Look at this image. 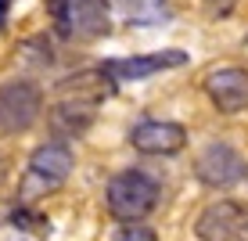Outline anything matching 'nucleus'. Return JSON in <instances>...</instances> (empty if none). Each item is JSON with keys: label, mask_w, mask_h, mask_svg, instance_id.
<instances>
[{"label": "nucleus", "mask_w": 248, "mask_h": 241, "mask_svg": "<svg viewBox=\"0 0 248 241\" xmlns=\"http://www.w3.org/2000/svg\"><path fill=\"white\" fill-rule=\"evenodd\" d=\"M105 198H108V212L115 220L137 223L158 205V184L148 173H140V169H126V173L112 177Z\"/></svg>", "instance_id": "obj_1"}, {"label": "nucleus", "mask_w": 248, "mask_h": 241, "mask_svg": "<svg viewBox=\"0 0 248 241\" xmlns=\"http://www.w3.org/2000/svg\"><path fill=\"white\" fill-rule=\"evenodd\" d=\"M72 166H76V159H72V148H68V144H62V141L40 144V148L29 155V173L22 180V198L32 202V198H40V194L58 191L68 180Z\"/></svg>", "instance_id": "obj_2"}, {"label": "nucleus", "mask_w": 248, "mask_h": 241, "mask_svg": "<svg viewBox=\"0 0 248 241\" xmlns=\"http://www.w3.org/2000/svg\"><path fill=\"white\" fill-rule=\"evenodd\" d=\"M44 112V94L29 80H11L0 87V133H25Z\"/></svg>", "instance_id": "obj_3"}, {"label": "nucleus", "mask_w": 248, "mask_h": 241, "mask_svg": "<svg viewBox=\"0 0 248 241\" xmlns=\"http://www.w3.org/2000/svg\"><path fill=\"white\" fill-rule=\"evenodd\" d=\"M194 177H198L205 187L227 191V187L241 184L248 177V162H245V155L237 148L216 141V144H209V148H202V155L194 159Z\"/></svg>", "instance_id": "obj_4"}, {"label": "nucleus", "mask_w": 248, "mask_h": 241, "mask_svg": "<svg viewBox=\"0 0 248 241\" xmlns=\"http://www.w3.org/2000/svg\"><path fill=\"white\" fill-rule=\"evenodd\" d=\"M194 234L198 241H248V209L241 202L219 198L198 212Z\"/></svg>", "instance_id": "obj_5"}, {"label": "nucleus", "mask_w": 248, "mask_h": 241, "mask_svg": "<svg viewBox=\"0 0 248 241\" xmlns=\"http://www.w3.org/2000/svg\"><path fill=\"white\" fill-rule=\"evenodd\" d=\"M205 94L219 112H245L248 108V68L223 65L205 76Z\"/></svg>", "instance_id": "obj_6"}, {"label": "nucleus", "mask_w": 248, "mask_h": 241, "mask_svg": "<svg viewBox=\"0 0 248 241\" xmlns=\"http://www.w3.org/2000/svg\"><path fill=\"white\" fill-rule=\"evenodd\" d=\"M187 62V50H155V54H137V58H112L105 62L101 72L112 76V80H148L155 72H166V68H180Z\"/></svg>", "instance_id": "obj_7"}, {"label": "nucleus", "mask_w": 248, "mask_h": 241, "mask_svg": "<svg viewBox=\"0 0 248 241\" xmlns=\"http://www.w3.org/2000/svg\"><path fill=\"white\" fill-rule=\"evenodd\" d=\"M130 144L144 155H176L187 144V130L169 119H148L130 130Z\"/></svg>", "instance_id": "obj_8"}, {"label": "nucleus", "mask_w": 248, "mask_h": 241, "mask_svg": "<svg viewBox=\"0 0 248 241\" xmlns=\"http://www.w3.org/2000/svg\"><path fill=\"white\" fill-rule=\"evenodd\" d=\"M93 123V101H83V97H65L50 108V130L58 137H79L87 126Z\"/></svg>", "instance_id": "obj_9"}, {"label": "nucleus", "mask_w": 248, "mask_h": 241, "mask_svg": "<svg viewBox=\"0 0 248 241\" xmlns=\"http://www.w3.org/2000/svg\"><path fill=\"white\" fill-rule=\"evenodd\" d=\"M108 11L130 25H155L166 18V0H108Z\"/></svg>", "instance_id": "obj_10"}, {"label": "nucleus", "mask_w": 248, "mask_h": 241, "mask_svg": "<svg viewBox=\"0 0 248 241\" xmlns=\"http://www.w3.org/2000/svg\"><path fill=\"white\" fill-rule=\"evenodd\" d=\"M72 4V32L97 36L108 25V0H68Z\"/></svg>", "instance_id": "obj_11"}, {"label": "nucleus", "mask_w": 248, "mask_h": 241, "mask_svg": "<svg viewBox=\"0 0 248 241\" xmlns=\"http://www.w3.org/2000/svg\"><path fill=\"white\" fill-rule=\"evenodd\" d=\"M50 18H54V29L58 36H72V4L68 0H44Z\"/></svg>", "instance_id": "obj_12"}, {"label": "nucleus", "mask_w": 248, "mask_h": 241, "mask_svg": "<svg viewBox=\"0 0 248 241\" xmlns=\"http://www.w3.org/2000/svg\"><path fill=\"white\" fill-rule=\"evenodd\" d=\"M115 241H158V238H155V230H148L144 223H126Z\"/></svg>", "instance_id": "obj_13"}, {"label": "nucleus", "mask_w": 248, "mask_h": 241, "mask_svg": "<svg viewBox=\"0 0 248 241\" xmlns=\"http://www.w3.org/2000/svg\"><path fill=\"white\" fill-rule=\"evenodd\" d=\"M7 11H11V0H0V29H4V22H7Z\"/></svg>", "instance_id": "obj_14"}, {"label": "nucleus", "mask_w": 248, "mask_h": 241, "mask_svg": "<svg viewBox=\"0 0 248 241\" xmlns=\"http://www.w3.org/2000/svg\"><path fill=\"white\" fill-rule=\"evenodd\" d=\"M212 4H227V0H212Z\"/></svg>", "instance_id": "obj_15"}]
</instances>
